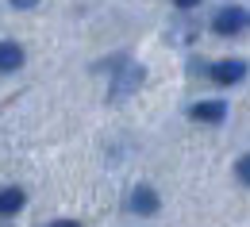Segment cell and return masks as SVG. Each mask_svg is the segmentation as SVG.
<instances>
[{
    "label": "cell",
    "instance_id": "cell-1",
    "mask_svg": "<svg viewBox=\"0 0 250 227\" xmlns=\"http://www.w3.org/2000/svg\"><path fill=\"white\" fill-rule=\"evenodd\" d=\"M247 23H250V12H247V8H235V4H231V8H219V12H216V20H212V31L227 39V35H239Z\"/></svg>",
    "mask_w": 250,
    "mask_h": 227
},
{
    "label": "cell",
    "instance_id": "cell-2",
    "mask_svg": "<svg viewBox=\"0 0 250 227\" xmlns=\"http://www.w3.org/2000/svg\"><path fill=\"white\" fill-rule=\"evenodd\" d=\"M208 77H212L216 85H239V81L247 77V62H243V58H223V62L208 65Z\"/></svg>",
    "mask_w": 250,
    "mask_h": 227
},
{
    "label": "cell",
    "instance_id": "cell-3",
    "mask_svg": "<svg viewBox=\"0 0 250 227\" xmlns=\"http://www.w3.org/2000/svg\"><path fill=\"white\" fill-rule=\"evenodd\" d=\"M143 81H146V69H143V65H127L124 73H116V81H112V93H108V97H112V100H124V97H131Z\"/></svg>",
    "mask_w": 250,
    "mask_h": 227
},
{
    "label": "cell",
    "instance_id": "cell-4",
    "mask_svg": "<svg viewBox=\"0 0 250 227\" xmlns=\"http://www.w3.org/2000/svg\"><path fill=\"white\" fill-rule=\"evenodd\" d=\"M158 208H162V200L150 185H135L131 189V212H139V216H154Z\"/></svg>",
    "mask_w": 250,
    "mask_h": 227
},
{
    "label": "cell",
    "instance_id": "cell-5",
    "mask_svg": "<svg viewBox=\"0 0 250 227\" xmlns=\"http://www.w3.org/2000/svg\"><path fill=\"white\" fill-rule=\"evenodd\" d=\"M188 116H192V120H200V124H223L227 104H223V100H200V104H192V108H188Z\"/></svg>",
    "mask_w": 250,
    "mask_h": 227
},
{
    "label": "cell",
    "instance_id": "cell-6",
    "mask_svg": "<svg viewBox=\"0 0 250 227\" xmlns=\"http://www.w3.org/2000/svg\"><path fill=\"white\" fill-rule=\"evenodd\" d=\"M20 65H23V46L0 39V73H16Z\"/></svg>",
    "mask_w": 250,
    "mask_h": 227
},
{
    "label": "cell",
    "instance_id": "cell-7",
    "mask_svg": "<svg viewBox=\"0 0 250 227\" xmlns=\"http://www.w3.org/2000/svg\"><path fill=\"white\" fill-rule=\"evenodd\" d=\"M23 189L20 185H8V189H0V216H16L20 208H23Z\"/></svg>",
    "mask_w": 250,
    "mask_h": 227
},
{
    "label": "cell",
    "instance_id": "cell-8",
    "mask_svg": "<svg viewBox=\"0 0 250 227\" xmlns=\"http://www.w3.org/2000/svg\"><path fill=\"white\" fill-rule=\"evenodd\" d=\"M235 173H239V181H243V185H250V154H243V158L235 162Z\"/></svg>",
    "mask_w": 250,
    "mask_h": 227
},
{
    "label": "cell",
    "instance_id": "cell-9",
    "mask_svg": "<svg viewBox=\"0 0 250 227\" xmlns=\"http://www.w3.org/2000/svg\"><path fill=\"white\" fill-rule=\"evenodd\" d=\"M8 4H12V8H35L39 0H8Z\"/></svg>",
    "mask_w": 250,
    "mask_h": 227
},
{
    "label": "cell",
    "instance_id": "cell-10",
    "mask_svg": "<svg viewBox=\"0 0 250 227\" xmlns=\"http://www.w3.org/2000/svg\"><path fill=\"white\" fill-rule=\"evenodd\" d=\"M173 4H177V8H181V12H188V8H196V4H200V0H173Z\"/></svg>",
    "mask_w": 250,
    "mask_h": 227
},
{
    "label": "cell",
    "instance_id": "cell-11",
    "mask_svg": "<svg viewBox=\"0 0 250 227\" xmlns=\"http://www.w3.org/2000/svg\"><path fill=\"white\" fill-rule=\"evenodd\" d=\"M50 227H81V224H77V220H54Z\"/></svg>",
    "mask_w": 250,
    "mask_h": 227
}]
</instances>
